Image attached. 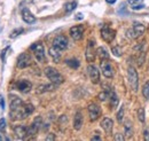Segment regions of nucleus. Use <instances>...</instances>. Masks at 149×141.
Masks as SVG:
<instances>
[{
	"label": "nucleus",
	"instance_id": "nucleus-3",
	"mask_svg": "<svg viewBox=\"0 0 149 141\" xmlns=\"http://www.w3.org/2000/svg\"><path fill=\"white\" fill-rule=\"evenodd\" d=\"M31 51H33L35 56L39 62H46V57H45V50H44V46L42 44L37 43V44H33L31 47Z\"/></svg>",
	"mask_w": 149,
	"mask_h": 141
},
{
	"label": "nucleus",
	"instance_id": "nucleus-9",
	"mask_svg": "<svg viewBox=\"0 0 149 141\" xmlns=\"http://www.w3.org/2000/svg\"><path fill=\"white\" fill-rule=\"evenodd\" d=\"M87 109H88L90 119H91L92 122L96 121V119L101 116V109H100V107L97 106V105H95V103H91Z\"/></svg>",
	"mask_w": 149,
	"mask_h": 141
},
{
	"label": "nucleus",
	"instance_id": "nucleus-10",
	"mask_svg": "<svg viewBox=\"0 0 149 141\" xmlns=\"http://www.w3.org/2000/svg\"><path fill=\"white\" fill-rule=\"evenodd\" d=\"M14 133H15L17 139L23 140V139H25L29 135V127H26L24 125H17L14 128Z\"/></svg>",
	"mask_w": 149,
	"mask_h": 141
},
{
	"label": "nucleus",
	"instance_id": "nucleus-41",
	"mask_svg": "<svg viewBox=\"0 0 149 141\" xmlns=\"http://www.w3.org/2000/svg\"><path fill=\"white\" fill-rule=\"evenodd\" d=\"M92 140L95 141V140H101V138H100V135H94L93 138H92Z\"/></svg>",
	"mask_w": 149,
	"mask_h": 141
},
{
	"label": "nucleus",
	"instance_id": "nucleus-32",
	"mask_svg": "<svg viewBox=\"0 0 149 141\" xmlns=\"http://www.w3.org/2000/svg\"><path fill=\"white\" fill-rule=\"evenodd\" d=\"M111 51L115 56H122V50H120L119 46H113L111 48Z\"/></svg>",
	"mask_w": 149,
	"mask_h": 141
},
{
	"label": "nucleus",
	"instance_id": "nucleus-40",
	"mask_svg": "<svg viewBox=\"0 0 149 141\" xmlns=\"http://www.w3.org/2000/svg\"><path fill=\"white\" fill-rule=\"evenodd\" d=\"M83 17H84V16H83V14H81V13H79V14H77V16H76V20H81Z\"/></svg>",
	"mask_w": 149,
	"mask_h": 141
},
{
	"label": "nucleus",
	"instance_id": "nucleus-14",
	"mask_svg": "<svg viewBox=\"0 0 149 141\" xmlns=\"http://www.w3.org/2000/svg\"><path fill=\"white\" fill-rule=\"evenodd\" d=\"M41 124H42L41 117L40 116L36 117L33 123L31 124V126L29 127V135H36L38 133V131L40 130V127H41Z\"/></svg>",
	"mask_w": 149,
	"mask_h": 141
},
{
	"label": "nucleus",
	"instance_id": "nucleus-16",
	"mask_svg": "<svg viewBox=\"0 0 149 141\" xmlns=\"http://www.w3.org/2000/svg\"><path fill=\"white\" fill-rule=\"evenodd\" d=\"M22 18H23V21H24L25 23H28V24H32V23H35V21H36V17L32 15V13H31L28 8H24V9L22 10Z\"/></svg>",
	"mask_w": 149,
	"mask_h": 141
},
{
	"label": "nucleus",
	"instance_id": "nucleus-42",
	"mask_svg": "<svg viewBox=\"0 0 149 141\" xmlns=\"http://www.w3.org/2000/svg\"><path fill=\"white\" fill-rule=\"evenodd\" d=\"M108 3H115L116 2V0H106Z\"/></svg>",
	"mask_w": 149,
	"mask_h": 141
},
{
	"label": "nucleus",
	"instance_id": "nucleus-35",
	"mask_svg": "<svg viewBox=\"0 0 149 141\" xmlns=\"http://www.w3.org/2000/svg\"><path fill=\"white\" fill-rule=\"evenodd\" d=\"M145 56H146V53H145V52H141V55H140V57H139V61H138V64H139V66H142V62H143V59H145Z\"/></svg>",
	"mask_w": 149,
	"mask_h": 141
},
{
	"label": "nucleus",
	"instance_id": "nucleus-39",
	"mask_svg": "<svg viewBox=\"0 0 149 141\" xmlns=\"http://www.w3.org/2000/svg\"><path fill=\"white\" fill-rule=\"evenodd\" d=\"M0 106L3 109V107H5V101H3V98H2L1 95H0Z\"/></svg>",
	"mask_w": 149,
	"mask_h": 141
},
{
	"label": "nucleus",
	"instance_id": "nucleus-17",
	"mask_svg": "<svg viewBox=\"0 0 149 141\" xmlns=\"http://www.w3.org/2000/svg\"><path fill=\"white\" fill-rule=\"evenodd\" d=\"M24 106L23 101L17 98V96H12L10 99V111H15V110H19V108Z\"/></svg>",
	"mask_w": 149,
	"mask_h": 141
},
{
	"label": "nucleus",
	"instance_id": "nucleus-8",
	"mask_svg": "<svg viewBox=\"0 0 149 141\" xmlns=\"http://www.w3.org/2000/svg\"><path fill=\"white\" fill-rule=\"evenodd\" d=\"M101 37H102V39L104 41L111 43L112 40L115 39V37H116V31L110 29V28H108V27L102 28V30H101Z\"/></svg>",
	"mask_w": 149,
	"mask_h": 141
},
{
	"label": "nucleus",
	"instance_id": "nucleus-28",
	"mask_svg": "<svg viewBox=\"0 0 149 141\" xmlns=\"http://www.w3.org/2000/svg\"><path fill=\"white\" fill-rule=\"evenodd\" d=\"M138 118H139L140 122H145L146 112H145V109H143V108H139V109H138Z\"/></svg>",
	"mask_w": 149,
	"mask_h": 141
},
{
	"label": "nucleus",
	"instance_id": "nucleus-30",
	"mask_svg": "<svg viewBox=\"0 0 149 141\" xmlns=\"http://www.w3.org/2000/svg\"><path fill=\"white\" fill-rule=\"evenodd\" d=\"M142 94L145 96L146 100L149 99V82H147L145 85H143V88H142Z\"/></svg>",
	"mask_w": 149,
	"mask_h": 141
},
{
	"label": "nucleus",
	"instance_id": "nucleus-38",
	"mask_svg": "<svg viewBox=\"0 0 149 141\" xmlns=\"http://www.w3.org/2000/svg\"><path fill=\"white\" fill-rule=\"evenodd\" d=\"M143 135H145V139H146V140H149V131L148 130H146V131L143 132Z\"/></svg>",
	"mask_w": 149,
	"mask_h": 141
},
{
	"label": "nucleus",
	"instance_id": "nucleus-15",
	"mask_svg": "<svg viewBox=\"0 0 149 141\" xmlns=\"http://www.w3.org/2000/svg\"><path fill=\"white\" fill-rule=\"evenodd\" d=\"M16 87L19 88L22 93H28L29 91H31L32 84L29 80H19L16 83Z\"/></svg>",
	"mask_w": 149,
	"mask_h": 141
},
{
	"label": "nucleus",
	"instance_id": "nucleus-11",
	"mask_svg": "<svg viewBox=\"0 0 149 141\" xmlns=\"http://www.w3.org/2000/svg\"><path fill=\"white\" fill-rule=\"evenodd\" d=\"M95 55L96 52L94 50V41L93 40H88V44H87V47H86V52H85V57L88 62H93L95 60Z\"/></svg>",
	"mask_w": 149,
	"mask_h": 141
},
{
	"label": "nucleus",
	"instance_id": "nucleus-21",
	"mask_svg": "<svg viewBox=\"0 0 149 141\" xmlns=\"http://www.w3.org/2000/svg\"><path fill=\"white\" fill-rule=\"evenodd\" d=\"M49 55L53 59V61L57 63L60 61V59H61V51L58 48H56L55 46H53V47L49 48Z\"/></svg>",
	"mask_w": 149,
	"mask_h": 141
},
{
	"label": "nucleus",
	"instance_id": "nucleus-43",
	"mask_svg": "<svg viewBox=\"0 0 149 141\" xmlns=\"http://www.w3.org/2000/svg\"><path fill=\"white\" fill-rule=\"evenodd\" d=\"M0 140H2V138H1V137H0Z\"/></svg>",
	"mask_w": 149,
	"mask_h": 141
},
{
	"label": "nucleus",
	"instance_id": "nucleus-18",
	"mask_svg": "<svg viewBox=\"0 0 149 141\" xmlns=\"http://www.w3.org/2000/svg\"><path fill=\"white\" fill-rule=\"evenodd\" d=\"M101 127H102L108 134H110L112 131V127H113V122H112L111 118H108V117L103 118L102 122H101Z\"/></svg>",
	"mask_w": 149,
	"mask_h": 141
},
{
	"label": "nucleus",
	"instance_id": "nucleus-31",
	"mask_svg": "<svg viewBox=\"0 0 149 141\" xmlns=\"http://www.w3.org/2000/svg\"><path fill=\"white\" fill-rule=\"evenodd\" d=\"M111 92V91H110ZM110 92H108V91H104V92H101L99 95H97V98L101 100V101H106L108 98H109V95H110Z\"/></svg>",
	"mask_w": 149,
	"mask_h": 141
},
{
	"label": "nucleus",
	"instance_id": "nucleus-33",
	"mask_svg": "<svg viewBox=\"0 0 149 141\" xmlns=\"http://www.w3.org/2000/svg\"><path fill=\"white\" fill-rule=\"evenodd\" d=\"M123 117H124V106L120 107L119 111L117 112V121L118 122H122L123 121Z\"/></svg>",
	"mask_w": 149,
	"mask_h": 141
},
{
	"label": "nucleus",
	"instance_id": "nucleus-29",
	"mask_svg": "<svg viewBox=\"0 0 149 141\" xmlns=\"http://www.w3.org/2000/svg\"><path fill=\"white\" fill-rule=\"evenodd\" d=\"M23 32H24V29H23V28H19V29L13 30L12 34L9 35V37H10V38H16L17 36H19L21 34H23Z\"/></svg>",
	"mask_w": 149,
	"mask_h": 141
},
{
	"label": "nucleus",
	"instance_id": "nucleus-27",
	"mask_svg": "<svg viewBox=\"0 0 149 141\" xmlns=\"http://www.w3.org/2000/svg\"><path fill=\"white\" fill-rule=\"evenodd\" d=\"M76 7H77V2L76 1H71V2H68V3H65V12L67 13H70V12H72L74 9H76Z\"/></svg>",
	"mask_w": 149,
	"mask_h": 141
},
{
	"label": "nucleus",
	"instance_id": "nucleus-5",
	"mask_svg": "<svg viewBox=\"0 0 149 141\" xmlns=\"http://www.w3.org/2000/svg\"><path fill=\"white\" fill-rule=\"evenodd\" d=\"M100 68L106 78H111L113 76V68H112L111 63L109 62V60H101Z\"/></svg>",
	"mask_w": 149,
	"mask_h": 141
},
{
	"label": "nucleus",
	"instance_id": "nucleus-24",
	"mask_svg": "<svg viewBox=\"0 0 149 141\" xmlns=\"http://www.w3.org/2000/svg\"><path fill=\"white\" fill-rule=\"evenodd\" d=\"M109 98H110V105H111L112 108H116L117 105H118V102H119V100H118V96L116 95V93L115 92H110V95H109Z\"/></svg>",
	"mask_w": 149,
	"mask_h": 141
},
{
	"label": "nucleus",
	"instance_id": "nucleus-6",
	"mask_svg": "<svg viewBox=\"0 0 149 141\" xmlns=\"http://www.w3.org/2000/svg\"><path fill=\"white\" fill-rule=\"evenodd\" d=\"M32 63V59L28 53H22L17 59V68L19 69H24L30 67Z\"/></svg>",
	"mask_w": 149,
	"mask_h": 141
},
{
	"label": "nucleus",
	"instance_id": "nucleus-37",
	"mask_svg": "<svg viewBox=\"0 0 149 141\" xmlns=\"http://www.w3.org/2000/svg\"><path fill=\"white\" fill-rule=\"evenodd\" d=\"M52 140H55V135L54 134H49L46 137V141H52Z\"/></svg>",
	"mask_w": 149,
	"mask_h": 141
},
{
	"label": "nucleus",
	"instance_id": "nucleus-20",
	"mask_svg": "<svg viewBox=\"0 0 149 141\" xmlns=\"http://www.w3.org/2000/svg\"><path fill=\"white\" fill-rule=\"evenodd\" d=\"M127 3L131 6V8L134 9V10H139V9L145 8L143 0H129Z\"/></svg>",
	"mask_w": 149,
	"mask_h": 141
},
{
	"label": "nucleus",
	"instance_id": "nucleus-19",
	"mask_svg": "<svg viewBox=\"0 0 149 141\" xmlns=\"http://www.w3.org/2000/svg\"><path fill=\"white\" fill-rule=\"evenodd\" d=\"M81 126H83V115L80 111H77L74 118V128L79 131L81 128Z\"/></svg>",
	"mask_w": 149,
	"mask_h": 141
},
{
	"label": "nucleus",
	"instance_id": "nucleus-2",
	"mask_svg": "<svg viewBox=\"0 0 149 141\" xmlns=\"http://www.w3.org/2000/svg\"><path fill=\"white\" fill-rule=\"evenodd\" d=\"M127 78H129V84H130L132 91L136 92L139 88V77H138V72L134 68L130 67L127 70Z\"/></svg>",
	"mask_w": 149,
	"mask_h": 141
},
{
	"label": "nucleus",
	"instance_id": "nucleus-12",
	"mask_svg": "<svg viewBox=\"0 0 149 141\" xmlns=\"http://www.w3.org/2000/svg\"><path fill=\"white\" fill-rule=\"evenodd\" d=\"M87 72H88V75H90V78H91L92 83L97 84V83L100 82V71H99V69H97L95 66H93V64L88 66V67H87Z\"/></svg>",
	"mask_w": 149,
	"mask_h": 141
},
{
	"label": "nucleus",
	"instance_id": "nucleus-25",
	"mask_svg": "<svg viewBox=\"0 0 149 141\" xmlns=\"http://www.w3.org/2000/svg\"><path fill=\"white\" fill-rule=\"evenodd\" d=\"M124 131H125V135H126L127 138H131V137H132L133 131H132V124H131V122H129V121H127V122L125 123Z\"/></svg>",
	"mask_w": 149,
	"mask_h": 141
},
{
	"label": "nucleus",
	"instance_id": "nucleus-23",
	"mask_svg": "<svg viewBox=\"0 0 149 141\" xmlns=\"http://www.w3.org/2000/svg\"><path fill=\"white\" fill-rule=\"evenodd\" d=\"M96 55L101 59V60H109V53L107 52V50L104 47H99L96 50Z\"/></svg>",
	"mask_w": 149,
	"mask_h": 141
},
{
	"label": "nucleus",
	"instance_id": "nucleus-26",
	"mask_svg": "<svg viewBox=\"0 0 149 141\" xmlns=\"http://www.w3.org/2000/svg\"><path fill=\"white\" fill-rule=\"evenodd\" d=\"M65 63L70 67V68H72V69H77L78 67H79V61L77 60V59H70V60H67L65 61Z\"/></svg>",
	"mask_w": 149,
	"mask_h": 141
},
{
	"label": "nucleus",
	"instance_id": "nucleus-4",
	"mask_svg": "<svg viewBox=\"0 0 149 141\" xmlns=\"http://www.w3.org/2000/svg\"><path fill=\"white\" fill-rule=\"evenodd\" d=\"M145 31H146L145 25L141 24V23L135 22V23H133L132 29L129 31V36H130L131 38H139L140 36H142L145 34Z\"/></svg>",
	"mask_w": 149,
	"mask_h": 141
},
{
	"label": "nucleus",
	"instance_id": "nucleus-7",
	"mask_svg": "<svg viewBox=\"0 0 149 141\" xmlns=\"http://www.w3.org/2000/svg\"><path fill=\"white\" fill-rule=\"evenodd\" d=\"M53 46H55L56 48H58L60 51H64L67 47H68V39L67 37L60 35L56 36L53 40Z\"/></svg>",
	"mask_w": 149,
	"mask_h": 141
},
{
	"label": "nucleus",
	"instance_id": "nucleus-1",
	"mask_svg": "<svg viewBox=\"0 0 149 141\" xmlns=\"http://www.w3.org/2000/svg\"><path fill=\"white\" fill-rule=\"evenodd\" d=\"M45 75L47 76V78L55 85H60L61 83H63V77L61 76V73L56 70L55 68L52 67H47L45 69Z\"/></svg>",
	"mask_w": 149,
	"mask_h": 141
},
{
	"label": "nucleus",
	"instance_id": "nucleus-13",
	"mask_svg": "<svg viewBox=\"0 0 149 141\" xmlns=\"http://www.w3.org/2000/svg\"><path fill=\"white\" fill-rule=\"evenodd\" d=\"M84 35V28L81 25H74L70 29V36L74 40H80Z\"/></svg>",
	"mask_w": 149,
	"mask_h": 141
},
{
	"label": "nucleus",
	"instance_id": "nucleus-22",
	"mask_svg": "<svg viewBox=\"0 0 149 141\" xmlns=\"http://www.w3.org/2000/svg\"><path fill=\"white\" fill-rule=\"evenodd\" d=\"M57 85L55 84H45V85H40L37 88V93H45V92H49V91H54Z\"/></svg>",
	"mask_w": 149,
	"mask_h": 141
},
{
	"label": "nucleus",
	"instance_id": "nucleus-36",
	"mask_svg": "<svg viewBox=\"0 0 149 141\" xmlns=\"http://www.w3.org/2000/svg\"><path fill=\"white\" fill-rule=\"evenodd\" d=\"M113 139H115V140H118V141H123V140H124V139H125V138H124V137H123L122 134H119V133H117V134L115 135V138H113Z\"/></svg>",
	"mask_w": 149,
	"mask_h": 141
},
{
	"label": "nucleus",
	"instance_id": "nucleus-34",
	"mask_svg": "<svg viewBox=\"0 0 149 141\" xmlns=\"http://www.w3.org/2000/svg\"><path fill=\"white\" fill-rule=\"evenodd\" d=\"M6 130V119L5 118H1L0 119V131L3 132Z\"/></svg>",
	"mask_w": 149,
	"mask_h": 141
}]
</instances>
